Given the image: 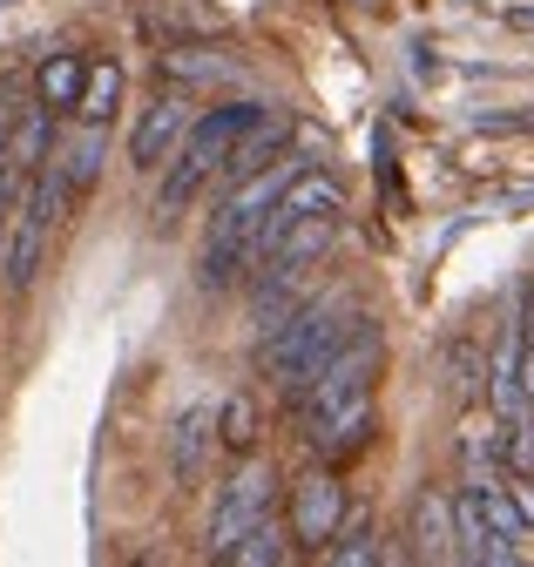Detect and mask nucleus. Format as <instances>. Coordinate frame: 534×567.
Listing matches in <instances>:
<instances>
[{"instance_id":"9b49d317","label":"nucleus","mask_w":534,"mask_h":567,"mask_svg":"<svg viewBox=\"0 0 534 567\" xmlns=\"http://www.w3.org/2000/svg\"><path fill=\"white\" fill-rule=\"evenodd\" d=\"M210 425H217V412H210V405H189V412L176 419V433H170V480H176V486H189L196 473H204Z\"/></svg>"},{"instance_id":"1a4fd4ad","label":"nucleus","mask_w":534,"mask_h":567,"mask_svg":"<svg viewBox=\"0 0 534 567\" xmlns=\"http://www.w3.org/2000/svg\"><path fill=\"white\" fill-rule=\"evenodd\" d=\"M102 156H109V122H89V115H82V128H75V135H61L41 163H54L61 176H69L75 196H89L95 176H102Z\"/></svg>"},{"instance_id":"39448f33","label":"nucleus","mask_w":534,"mask_h":567,"mask_svg":"<svg viewBox=\"0 0 534 567\" xmlns=\"http://www.w3.org/2000/svg\"><path fill=\"white\" fill-rule=\"evenodd\" d=\"M196 122V102H189V89H163V95H150V109L136 115V135H129V163L136 169H163L170 156H176V142H183V128Z\"/></svg>"},{"instance_id":"f8f14e48","label":"nucleus","mask_w":534,"mask_h":567,"mask_svg":"<svg viewBox=\"0 0 534 567\" xmlns=\"http://www.w3.org/2000/svg\"><path fill=\"white\" fill-rule=\"evenodd\" d=\"M285 142H291V128H285V115H264L237 150H230V163H224V183H244V176H257L264 163H278L285 156Z\"/></svg>"},{"instance_id":"f03ea898","label":"nucleus","mask_w":534,"mask_h":567,"mask_svg":"<svg viewBox=\"0 0 534 567\" xmlns=\"http://www.w3.org/2000/svg\"><path fill=\"white\" fill-rule=\"evenodd\" d=\"M359 324H366V318L352 311V291H325V298L298 305L278 331H264V338H257V365H264V379H271V385L291 399V392L311 385V372H318V365H325Z\"/></svg>"},{"instance_id":"f257e3e1","label":"nucleus","mask_w":534,"mask_h":567,"mask_svg":"<svg viewBox=\"0 0 534 567\" xmlns=\"http://www.w3.org/2000/svg\"><path fill=\"white\" fill-rule=\"evenodd\" d=\"M372 379H379V331L359 324L311 372V385L291 392V405L305 419V440L318 446V460H346V453L366 446V433H372Z\"/></svg>"},{"instance_id":"ddd939ff","label":"nucleus","mask_w":534,"mask_h":567,"mask_svg":"<svg viewBox=\"0 0 534 567\" xmlns=\"http://www.w3.org/2000/svg\"><path fill=\"white\" fill-rule=\"evenodd\" d=\"M82 82H89V61H82V54H48V61L34 68V102L61 115V109L82 102Z\"/></svg>"},{"instance_id":"7ed1b4c3","label":"nucleus","mask_w":534,"mask_h":567,"mask_svg":"<svg viewBox=\"0 0 534 567\" xmlns=\"http://www.w3.org/2000/svg\"><path fill=\"white\" fill-rule=\"evenodd\" d=\"M257 122H264V102H217V109H204V115L183 128L176 156H170V176H163V189H156V217H163V224H176L183 209L196 203V189H204L210 176H224L230 150H237Z\"/></svg>"},{"instance_id":"423d86ee","label":"nucleus","mask_w":534,"mask_h":567,"mask_svg":"<svg viewBox=\"0 0 534 567\" xmlns=\"http://www.w3.org/2000/svg\"><path fill=\"white\" fill-rule=\"evenodd\" d=\"M339 520H346V486L331 480V473H311V480H298L291 486V540L298 547H331V534H339Z\"/></svg>"},{"instance_id":"f3484780","label":"nucleus","mask_w":534,"mask_h":567,"mask_svg":"<svg viewBox=\"0 0 534 567\" xmlns=\"http://www.w3.org/2000/svg\"><path fill=\"white\" fill-rule=\"evenodd\" d=\"M481 486V507H487V520H494V534L507 540V547H521V534H527V520H521V507H514V486L507 480H474Z\"/></svg>"},{"instance_id":"9d476101","label":"nucleus","mask_w":534,"mask_h":567,"mask_svg":"<svg viewBox=\"0 0 534 567\" xmlns=\"http://www.w3.org/2000/svg\"><path fill=\"white\" fill-rule=\"evenodd\" d=\"M413 560H460V527H453V493L427 486L413 501Z\"/></svg>"},{"instance_id":"0eeeda50","label":"nucleus","mask_w":534,"mask_h":567,"mask_svg":"<svg viewBox=\"0 0 534 567\" xmlns=\"http://www.w3.org/2000/svg\"><path fill=\"white\" fill-rule=\"evenodd\" d=\"M41 244H48V217L34 203V176L14 196V217H8V250H0V270H8V291H28L34 270H41Z\"/></svg>"},{"instance_id":"20e7f679","label":"nucleus","mask_w":534,"mask_h":567,"mask_svg":"<svg viewBox=\"0 0 534 567\" xmlns=\"http://www.w3.org/2000/svg\"><path fill=\"white\" fill-rule=\"evenodd\" d=\"M271 514V466H244L237 480H224V493H217V514H210V554L217 560H230V547Z\"/></svg>"},{"instance_id":"4468645a","label":"nucleus","mask_w":534,"mask_h":567,"mask_svg":"<svg viewBox=\"0 0 534 567\" xmlns=\"http://www.w3.org/2000/svg\"><path fill=\"white\" fill-rule=\"evenodd\" d=\"M325 560H331V567H366V560H386V547L372 540V514H366V507H346V520H339V534H331Z\"/></svg>"},{"instance_id":"dca6fc26","label":"nucleus","mask_w":534,"mask_h":567,"mask_svg":"<svg viewBox=\"0 0 534 567\" xmlns=\"http://www.w3.org/2000/svg\"><path fill=\"white\" fill-rule=\"evenodd\" d=\"M115 102H122V68H115V61H89V82H82V102H75V109H82L89 122H109Z\"/></svg>"},{"instance_id":"2eb2a0df","label":"nucleus","mask_w":534,"mask_h":567,"mask_svg":"<svg viewBox=\"0 0 534 567\" xmlns=\"http://www.w3.org/2000/svg\"><path fill=\"white\" fill-rule=\"evenodd\" d=\"M291 554H298V540H291V527H285V520H271V514H264V520L230 547V560H237V567H278V560H291Z\"/></svg>"},{"instance_id":"6e6552de","label":"nucleus","mask_w":534,"mask_h":567,"mask_svg":"<svg viewBox=\"0 0 534 567\" xmlns=\"http://www.w3.org/2000/svg\"><path fill=\"white\" fill-rule=\"evenodd\" d=\"M453 527H460V560H466V567H514V560H521V547H507V540L494 534V520H487V507H481V486H460V493H453Z\"/></svg>"},{"instance_id":"6ab92c4d","label":"nucleus","mask_w":534,"mask_h":567,"mask_svg":"<svg viewBox=\"0 0 534 567\" xmlns=\"http://www.w3.org/2000/svg\"><path fill=\"white\" fill-rule=\"evenodd\" d=\"M0 135H14V128H8V109H0Z\"/></svg>"},{"instance_id":"a211bd4d","label":"nucleus","mask_w":534,"mask_h":567,"mask_svg":"<svg viewBox=\"0 0 534 567\" xmlns=\"http://www.w3.org/2000/svg\"><path fill=\"white\" fill-rule=\"evenodd\" d=\"M217 440H230L237 453L257 440V405H250L244 392H237V399H224V433H217Z\"/></svg>"}]
</instances>
